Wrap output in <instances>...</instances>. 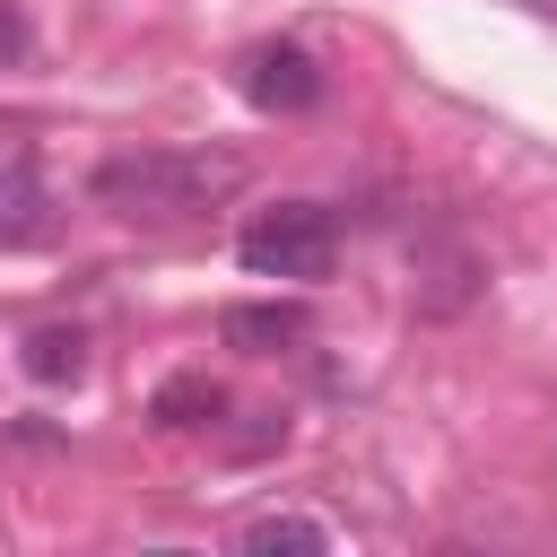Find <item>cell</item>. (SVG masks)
<instances>
[{"instance_id": "obj_6", "label": "cell", "mask_w": 557, "mask_h": 557, "mask_svg": "<svg viewBox=\"0 0 557 557\" xmlns=\"http://www.w3.org/2000/svg\"><path fill=\"white\" fill-rule=\"evenodd\" d=\"M235 548H252V557H270V548H305V557H322V548H339V531L313 522V513H252V522L235 531Z\"/></svg>"}, {"instance_id": "obj_5", "label": "cell", "mask_w": 557, "mask_h": 557, "mask_svg": "<svg viewBox=\"0 0 557 557\" xmlns=\"http://www.w3.org/2000/svg\"><path fill=\"white\" fill-rule=\"evenodd\" d=\"M218 409H226V392H218L209 374H165V383H157V400H148V426L191 435V426H218Z\"/></svg>"}, {"instance_id": "obj_8", "label": "cell", "mask_w": 557, "mask_h": 557, "mask_svg": "<svg viewBox=\"0 0 557 557\" xmlns=\"http://www.w3.org/2000/svg\"><path fill=\"white\" fill-rule=\"evenodd\" d=\"M44 226V191H35V165H9L0 174V244H26Z\"/></svg>"}, {"instance_id": "obj_7", "label": "cell", "mask_w": 557, "mask_h": 557, "mask_svg": "<svg viewBox=\"0 0 557 557\" xmlns=\"http://www.w3.org/2000/svg\"><path fill=\"white\" fill-rule=\"evenodd\" d=\"M35 383H78L87 374V331H70V322H44L35 339H26V357H17Z\"/></svg>"}, {"instance_id": "obj_4", "label": "cell", "mask_w": 557, "mask_h": 557, "mask_svg": "<svg viewBox=\"0 0 557 557\" xmlns=\"http://www.w3.org/2000/svg\"><path fill=\"white\" fill-rule=\"evenodd\" d=\"M218 339L244 348V357H287L305 339V305H226L218 313Z\"/></svg>"}, {"instance_id": "obj_3", "label": "cell", "mask_w": 557, "mask_h": 557, "mask_svg": "<svg viewBox=\"0 0 557 557\" xmlns=\"http://www.w3.org/2000/svg\"><path fill=\"white\" fill-rule=\"evenodd\" d=\"M322 87H331L322 61H313L305 44H287V35H261V44L235 52V96H244L252 113H313Z\"/></svg>"}, {"instance_id": "obj_9", "label": "cell", "mask_w": 557, "mask_h": 557, "mask_svg": "<svg viewBox=\"0 0 557 557\" xmlns=\"http://www.w3.org/2000/svg\"><path fill=\"white\" fill-rule=\"evenodd\" d=\"M26 44H35L26 9H17V0H0V70H9V61H26Z\"/></svg>"}, {"instance_id": "obj_1", "label": "cell", "mask_w": 557, "mask_h": 557, "mask_svg": "<svg viewBox=\"0 0 557 557\" xmlns=\"http://www.w3.org/2000/svg\"><path fill=\"white\" fill-rule=\"evenodd\" d=\"M226 191H244V157L226 148H139L96 165V200L122 218H200Z\"/></svg>"}, {"instance_id": "obj_2", "label": "cell", "mask_w": 557, "mask_h": 557, "mask_svg": "<svg viewBox=\"0 0 557 557\" xmlns=\"http://www.w3.org/2000/svg\"><path fill=\"white\" fill-rule=\"evenodd\" d=\"M235 261H244L252 278L313 287V278H331V261H339V226H331L322 200H278V209H261V218L235 235Z\"/></svg>"}]
</instances>
